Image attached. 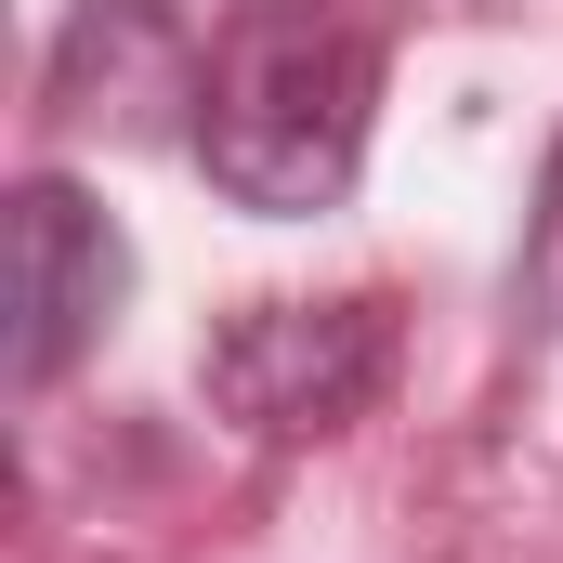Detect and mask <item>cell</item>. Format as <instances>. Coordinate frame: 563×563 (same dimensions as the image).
I'll list each match as a JSON object with an SVG mask.
<instances>
[{
  "label": "cell",
  "instance_id": "cell-5",
  "mask_svg": "<svg viewBox=\"0 0 563 563\" xmlns=\"http://www.w3.org/2000/svg\"><path fill=\"white\" fill-rule=\"evenodd\" d=\"M511 301H525V328L563 314V144H551V170H538V223H525V276H511Z\"/></svg>",
  "mask_w": 563,
  "mask_h": 563
},
{
  "label": "cell",
  "instance_id": "cell-3",
  "mask_svg": "<svg viewBox=\"0 0 563 563\" xmlns=\"http://www.w3.org/2000/svg\"><path fill=\"white\" fill-rule=\"evenodd\" d=\"M0 367H13V394H53L106 328H119V301H132V236H119V210L92 197V184H66V170H26L13 184V210H0Z\"/></svg>",
  "mask_w": 563,
  "mask_h": 563
},
{
  "label": "cell",
  "instance_id": "cell-2",
  "mask_svg": "<svg viewBox=\"0 0 563 563\" xmlns=\"http://www.w3.org/2000/svg\"><path fill=\"white\" fill-rule=\"evenodd\" d=\"M394 301L380 288H328V301H236L197 341V394L210 420H236L250 445H328L394 394Z\"/></svg>",
  "mask_w": 563,
  "mask_h": 563
},
{
  "label": "cell",
  "instance_id": "cell-1",
  "mask_svg": "<svg viewBox=\"0 0 563 563\" xmlns=\"http://www.w3.org/2000/svg\"><path fill=\"white\" fill-rule=\"evenodd\" d=\"M380 13L367 0H236L197 79V170L263 210V223H314L354 197L367 132H380Z\"/></svg>",
  "mask_w": 563,
  "mask_h": 563
},
{
  "label": "cell",
  "instance_id": "cell-4",
  "mask_svg": "<svg viewBox=\"0 0 563 563\" xmlns=\"http://www.w3.org/2000/svg\"><path fill=\"white\" fill-rule=\"evenodd\" d=\"M197 79H210V53H197V26H184V0H79L66 26H53V66H40V119L53 132H197Z\"/></svg>",
  "mask_w": 563,
  "mask_h": 563
}]
</instances>
